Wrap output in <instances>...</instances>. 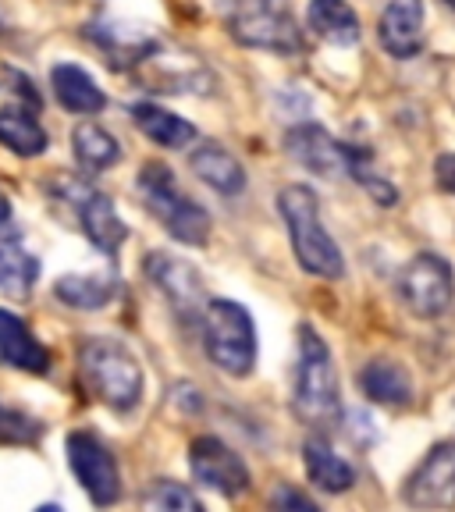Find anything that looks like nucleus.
<instances>
[{
    "mask_svg": "<svg viewBox=\"0 0 455 512\" xmlns=\"http://www.w3.org/2000/svg\"><path fill=\"white\" fill-rule=\"evenodd\" d=\"M54 296L75 310H100L114 299V278H107V274H64V278H57Z\"/></svg>",
    "mask_w": 455,
    "mask_h": 512,
    "instance_id": "nucleus-24",
    "label": "nucleus"
},
{
    "mask_svg": "<svg viewBox=\"0 0 455 512\" xmlns=\"http://www.w3.org/2000/svg\"><path fill=\"white\" fill-rule=\"evenodd\" d=\"M0 146H8L18 157H40V153H47L50 136L32 107L15 104L0 111Z\"/></svg>",
    "mask_w": 455,
    "mask_h": 512,
    "instance_id": "nucleus-21",
    "label": "nucleus"
},
{
    "mask_svg": "<svg viewBox=\"0 0 455 512\" xmlns=\"http://www.w3.org/2000/svg\"><path fill=\"white\" fill-rule=\"evenodd\" d=\"M36 512H64V509H61V505H40Z\"/></svg>",
    "mask_w": 455,
    "mask_h": 512,
    "instance_id": "nucleus-31",
    "label": "nucleus"
},
{
    "mask_svg": "<svg viewBox=\"0 0 455 512\" xmlns=\"http://www.w3.org/2000/svg\"><path fill=\"white\" fill-rule=\"evenodd\" d=\"M278 214L288 228L299 267L306 274H313V278H342V249H338V242L331 239V232L320 221L317 192L310 185H285L278 192Z\"/></svg>",
    "mask_w": 455,
    "mask_h": 512,
    "instance_id": "nucleus-1",
    "label": "nucleus"
},
{
    "mask_svg": "<svg viewBox=\"0 0 455 512\" xmlns=\"http://www.w3.org/2000/svg\"><path fill=\"white\" fill-rule=\"evenodd\" d=\"M75 210H79L82 232H86V239L93 242L96 249H104V253H118V249L125 246L128 228L118 217V210H114L111 196L86 189L79 196V203H75Z\"/></svg>",
    "mask_w": 455,
    "mask_h": 512,
    "instance_id": "nucleus-15",
    "label": "nucleus"
},
{
    "mask_svg": "<svg viewBox=\"0 0 455 512\" xmlns=\"http://www.w3.org/2000/svg\"><path fill=\"white\" fill-rule=\"evenodd\" d=\"M132 121L150 143L164 146V150H185L189 143H196V125L157 104H136L132 107Z\"/></svg>",
    "mask_w": 455,
    "mask_h": 512,
    "instance_id": "nucleus-22",
    "label": "nucleus"
},
{
    "mask_svg": "<svg viewBox=\"0 0 455 512\" xmlns=\"http://www.w3.org/2000/svg\"><path fill=\"white\" fill-rule=\"evenodd\" d=\"M0 363H8L25 374H47L50 370V352L36 342L25 320L15 317L11 310L0 306Z\"/></svg>",
    "mask_w": 455,
    "mask_h": 512,
    "instance_id": "nucleus-16",
    "label": "nucleus"
},
{
    "mask_svg": "<svg viewBox=\"0 0 455 512\" xmlns=\"http://www.w3.org/2000/svg\"><path fill=\"white\" fill-rule=\"evenodd\" d=\"M285 150L288 157L303 164L306 171L320 178H338L345 175V143H338L328 128L317 121H303L285 132Z\"/></svg>",
    "mask_w": 455,
    "mask_h": 512,
    "instance_id": "nucleus-11",
    "label": "nucleus"
},
{
    "mask_svg": "<svg viewBox=\"0 0 455 512\" xmlns=\"http://www.w3.org/2000/svg\"><path fill=\"white\" fill-rule=\"evenodd\" d=\"M360 392L377 406H409L413 399V377L406 367L392 360H370L360 370Z\"/></svg>",
    "mask_w": 455,
    "mask_h": 512,
    "instance_id": "nucleus-20",
    "label": "nucleus"
},
{
    "mask_svg": "<svg viewBox=\"0 0 455 512\" xmlns=\"http://www.w3.org/2000/svg\"><path fill=\"white\" fill-rule=\"evenodd\" d=\"M434 182H438L441 192L455 196V153H441V157L434 160Z\"/></svg>",
    "mask_w": 455,
    "mask_h": 512,
    "instance_id": "nucleus-29",
    "label": "nucleus"
},
{
    "mask_svg": "<svg viewBox=\"0 0 455 512\" xmlns=\"http://www.w3.org/2000/svg\"><path fill=\"white\" fill-rule=\"evenodd\" d=\"M50 86H54L57 104L72 114H100L107 107L104 89L96 86L93 75L86 68H79V64H54Z\"/></svg>",
    "mask_w": 455,
    "mask_h": 512,
    "instance_id": "nucleus-19",
    "label": "nucleus"
},
{
    "mask_svg": "<svg viewBox=\"0 0 455 512\" xmlns=\"http://www.w3.org/2000/svg\"><path fill=\"white\" fill-rule=\"evenodd\" d=\"M68 466H72L75 480L82 484L89 498L96 505H114L121 498V473H118V463H114L111 448L104 441L96 438L89 431H72L68 441Z\"/></svg>",
    "mask_w": 455,
    "mask_h": 512,
    "instance_id": "nucleus-8",
    "label": "nucleus"
},
{
    "mask_svg": "<svg viewBox=\"0 0 455 512\" xmlns=\"http://www.w3.org/2000/svg\"><path fill=\"white\" fill-rule=\"evenodd\" d=\"M189 470L196 477V484L217 491L224 498H242L253 484L249 477V466L242 463V456L232 445H224L214 434H203V438L192 441L189 448Z\"/></svg>",
    "mask_w": 455,
    "mask_h": 512,
    "instance_id": "nucleus-9",
    "label": "nucleus"
},
{
    "mask_svg": "<svg viewBox=\"0 0 455 512\" xmlns=\"http://www.w3.org/2000/svg\"><path fill=\"white\" fill-rule=\"evenodd\" d=\"M217 8L242 47L271 50V54L303 50V32L281 0H217Z\"/></svg>",
    "mask_w": 455,
    "mask_h": 512,
    "instance_id": "nucleus-5",
    "label": "nucleus"
},
{
    "mask_svg": "<svg viewBox=\"0 0 455 512\" xmlns=\"http://www.w3.org/2000/svg\"><path fill=\"white\" fill-rule=\"evenodd\" d=\"M203 349L228 377H249L256 367V324L249 310L232 299H210L200 313Z\"/></svg>",
    "mask_w": 455,
    "mask_h": 512,
    "instance_id": "nucleus-4",
    "label": "nucleus"
},
{
    "mask_svg": "<svg viewBox=\"0 0 455 512\" xmlns=\"http://www.w3.org/2000/svg\"><path fill=\"white\" fill-rule=\"evenodd\" d=\"M146 512H207L196 491L178 484V480H153L143 495Z\"/></svg>",
    "mask_w": 455,
    "mask_h": 512,
    "instance_id": "nucleus-26",
    "label": "nucleus"
},
{
    "mask_svg": "<svg viewBox=\"0 0 455 512\" xmlns=\"http://www.w3.org/2000/svg\"><path fill=\"white\" fill-rule=\"evenodd\" d=\"M43 434L40 420H32V416L18 413V409L0 406V441L4 445H29Z\"/></svg>",
    "mask_w": 455,
    "mask_h": 512,
    "instance_id": "nucleus-27",
    "label": "nucleus"
},
{
    "mask_svg": "<svg viewBox=\"0 0 455 512\" xmlns=\"http://www.w3.org/2000/svg\"><path fill=\"white\" fill-rule=\"evenodd\" d=\"M303 463L306 477H310L313 488L328 491V495H345L356 484V470L345 456H338L335 445H331L324 434H313L303 445Z\"/></svg>",
    "mask_w": 455,
    "mask_h": 512,
    "instance_id": "nucleus-14",
    "label": "nucleus"
},
{
    "mask_svg": "<svg viewBox=\"0 0 455 512\" xmlns=\"http://www.w3.org/2000/svg\"><path fill=\"white\" fill-rule=\"evenodd\" d=\"M448 4H452V8H455V0H448Z\"/></svg>",
    "mask_w": 455,
    "mask_h": 512,
    "instance_id": "nucleus-32",
    "label": "nucleus"
},
{
    "mask_svg": "<svg viewBox=\"0 0 455 512\" xmlns=\"http://www.w3.org/2000/svg\"><path fill=\"white\" fill-rule=\"evenodd\" d=\"M402 495L413 509H455V441H441L420 459Z\"/></svg>",
    "mask_w": 455,
    "mask_h": 512,
    "instance_id": "nucleus-10",
    "label": "nucleus"
},
{
    "mask_svg": "<svg viewBox=\"0 0 455 512\" xmlns=\"http://www.w3.org/2000/svg\"><path fill=\"white\" fill-rule=\"evenodd\" d=\"M136 185L146 210L164 224V232L171 239L185 242V246H203L210 239V214L178 189L168 164H146Z\"/></svg>",
    "mask_w": 455,
    "mask_h": 512,
    "instance_id": "nucleus-6",
    "label": "nucleus"
},
{
    "mask_svg": "<svg viewBox=\"0 0 455 512\" xmlns=\"http://www.w3.org/2000/svg\"><path fill=\"white\" fill-rule=\"evenodd\" d=\"M8 221H11V203H8V196L0 192V228H4Z\"/></svg>",
    "mask_w": 455,
    "mask_h": 512,
    "instance_id": "nucleus-30",
    "label": "nucleus"
},
{
    "mask_svg": "<svg viewBox=\"0 0 455 512\" xmlns=\"http://www.w3.org/2000/svg\"><path fill=\"white\" fill-rule=\"evenodd\" d=\"M72 150H75V157H79L82 168H89V171H104L121 160L118 139H114L107 128L93 125V121H82V125L72 132Z\"/></svg>",
    "mask_w": 455,
    "mask_h": 512,
    "instance_id": "nucleus-25",
    "label": "nucleus"
},
{
    "mask_svg": "<svg viewBox=\"0 0 455 512\" xmlns=\"http://www.w3.org/2000/svg\"><path fill=\"white\" fill-rule=\"evenodd\" d=\"M395 296L413 317L438 320L452 310L455 299V271L445 256L416 253L395 278Z\"/></svg>",
    "mask_w": 455,
    "mask_h": 512,
    "instance_id": "nucleus-7",
    "label": "nucleus"
},
{
    "mask_svg": "<svg viewBox=\"0 0 455 512\" xmlns=\"http://www.w3.org/2000/svg\"><path fill=\"white\" fill-rule=\"evenodd\" d=\"M146 274H150L153 285L171 299V303L185 313H196L200 317V296H203V278L196 274V267L178 260L168 253H150L146 260Z\"/></svg>",
    "mask_w": 455,
    "mask_h": 512,
    "instance_id": "nucleus-13",
    "label": "nucleus"
},
{
    "mask_svg": "<svg viewBox=\"0 0 455 512\" xmlns=\"http://www.w3.org/2000/svg\"><path fill=\"white\" fill-rule=\"evenodd\" d=\"M267 512H320V505L296 484H274L271 498H267Z\"/></svg>",
    "mask_w": 455,
    "mask_h": 512,
    "instance_id": "nucleus-28",
    "label": "nucleus"
},
{
    "mask_svg": "<svg viewBox=\"0 0 455 512\" xmlns=\"http://www.w3.org/2000/svg\"><path fill=\"white\" fill-rule=\"evenodd\" d=\"M79 370L89 392L118 413L136 409L143 399V367L118 338H86L79 349Z\"/></svg>",
    "mask_w": 455,
    "mask_h": 512,
    "instance_id": "nucleus-2",
    "label": "nucleus"
},
{
    "mask_svg": "<svg viewBox=\"0 0 455 512\" xmlns=\"http://www.w3.org/2000/svg\"><path fill=\"white\" fill-rule=\"evenodd\" d=\"M189 168L196 171L200 182H207L221 196H239L246 189V171H242L239 157L228 153L221 143H200L189 153Z\"/></svg>",
    "mask_w": 455,
    "mask_h": 512,
    "instance_id": "nucleus-18",
    "label": "nucleus"
},
{
    "mask_svg": "<svg viewBox=\"0 0 455 512\" xmlns=\"http://www.w3.org/2000/svg\"><path fill=\"white\" fill-rule=\"evenodd\" d=\"M296 413L313 427H331L342 420V392H338L335 360L328 342L303 324L299 328V363H296Z\"/></svg>",
    "mask_w": 455,
    "mask_h": 512,
    "instance_id": "nucleus-3",
    "label": "nucleus"
},
{
    "mask_svg": "<svg viewBox=\"0 0 455 512\" xmlns=\"http://www.w3.org/2000/svg\"><path fill=\"white\" fill-rule=\"evenodd\" d=\"M306 25L313 29V36H320L331 47H356L363 36L360 15L352 11L349 0H310Z\"/></svg>",
    "mask_w": 455,
    "mask_h": 512,
    "instance_id": "nucleus-17",
    "label": "nucleus"
},
{
    "mask_svg": "<svg viewBox=\"0 0 455 512\" xmlns=\"http://www.w3.org/2000/svg\"><path fill=\"white\" fill-rule=\"evenodd\" d=\"M424 25V0H388V8L381 11V22H377V40L392 57L413 61L427 43Z\"/></svg>",
    "mask_w": 455,
    "mask_h": 512,
    "instance_id": "nucleus-12",
    "label": "nucleus"
},
{
    "mask_svg": "<svg viewBox=\"0 0 455 512\" xmlns=\"http://www.w3.org/2000/svg\"><path fill=\"white\" fill-rule=\"evenodd\" d=\"M40 278V260L22 246V239L0 235V292L11 299H25Z\"/></svg>",
    "mask_w": 455,
    "mask_h": 512,
    "instance_id": "nucleus-23",
    "label": "nucleus"
}]
</instances>
